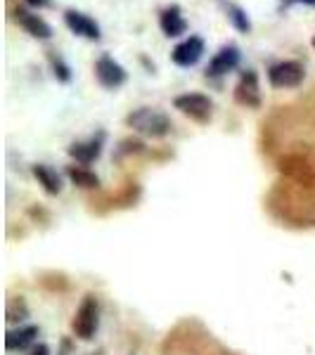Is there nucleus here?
Segmentation results:
<instances>
[{"label":"nucleus","instance_id":"1","mask_svg":"<svg viewBox=\"0 0 315 355\" xmlns=\"http://www.w3.org/2000/svg\"><path fill=\"white\" fill-rule=\"evenodd\" d=\"M126 125L145 137H154V140L166 137L173 130V121H171L169 114L154 110V107H137L126 116Z\"/></svg>","mask_w":315,"mask_h":355},{"label":"nucleus","instance_id":"2","mask_svg":"<svg viewBox=\"0 0 315 355\" xmlns=\"http://www.w3.org/2000/svg\"><path fill=\"white\" fill-rule=\"evenodd\" d=\"M97 329H100V301L95 294H85L71 320V331L81 341H93Z\"/></svg>","mask_w":315,"mask_h":355},{"label":"nucleus","instance_id":"3","mask_svg":"<svg viewBox=\"0 0 315 355\" xmlns=\"http://www.w3.org/2000/svg\"><path fill=\"white\" fill-rule=\"evenodd\" d=\"M173 107L199 125H206L214 119V100L204 93H182L173 100Z\"/></svg>","mask_w":315,"mask_h":355},{"label":"nucleus","instance_id":"4","mask_svg":"<svg viewBox=\"0 0 315 355\" xmlns=\"http://www.w3.org/2000/svg\"><path fill=\"white\" fill-rule=\"evenodd\" d=\"M303 78H306V67L296 60H282L268 67V83L278 90L299 88L303 83Z\"/></svg>","mask_w":315,"mask_h":355},{"label":"nucleus","instance_id":"5","mask_svg":"<svg viewBox=\"0 0 315 355\" xmlns=\"http://www.w3.org/2000/svg\"><path fill=\"white\" fill-rule=\"evenodd\" d=\"M235 102L239 107H247V110H261L263 100H261V83H259V73L254 69H244L239 73V81L235 85Z\"/></svg>","mask_w":315,"mask_h":355},{"label":"nucleus","instance_id":"6","mask_svg":"<svg viewBox=\"0 0 315 355\" xmlns=\"http://www.w3.org/2000/svg\"><path fill=\"white\" fill-rule=\"evenodd\" d=\"M105 142H107V130H97L88 137V140H81V142H71L67 147V154L74 159L76 164L81 166H90L95 164L97 159L102 157V150H105Z\"/></svg>","mask_w":315,"mask_h":355},{"label":"nucleus","instance_id":"7","mask_svg":"<svg viewBox=\"0 0 315 355\" xmlns=\"http://www.w3.org/2000/svg\"><path fill=\"white\" fill-rule=\"evenodd\" d=\"M239 62H242V53H239V48L235 43H228V45H223V48L214 57H211L204 76L209 78V81L223 78V76H228L230 71H235V69L239 67Z\"/></svg>","mask_w":315,"mask_h":355},{"label":"nucleus","instance_id":"8","mask_svg":"<svg viewBox=\"0 0 315 355\" xmlns=\"http://www.w3.org/2000/svg\"><path fill=\"white\" fill-rule=\"evenodd\" d=\"M95 78L102 88L117 90L128 81V71H126L112 55H102L100 60L95 62Z\"/></svg>","mask_w":315,"mask_h":355},{"label":"nucleus","instance_id":"9","mask_svg":"<svg viewBox=\"0 0 315 355\" xmlns=\"http://www.w3.org/2000/svg\"><path fill=\"white\" fill-rule=\"evenodd\" d=\"M65 24L71 33H76V36H81V38H88V41H100L102 38L100 24H97L93 17L81 12V10H74V8L65 10Z\"/></svg>","mask_w":315,"mask_h":355},{"label":"nucleus","instance_id":"10","mask_svg":"<svg viewBox=\"0 0 315 355\" xmlns=\"http://www.w3.org/2000/svg\"><path fill=\"white\" fill-rule=\"evenodd\" d=\"M204 55V38L202 36H190L185 38L182 43L176 45L171 50V60H173L176 67H182V69H190L202 60Z\"/></svg>","mask_w":315,"mask_h":355},{"label":"nucleus","instance_id":"11","mask_svg":"<svg viewBox=\"0 0 315 355\" xmlns=\"http://www.w3.org/2000/svg\"><path fill=\"white\" fill-rule=\"evenodd\" d=\"M12 17L31 38H38V41H50V38H53V28H50L48 21H45L43 17L28 12L26 8H15Z\"/></svg>","mask_w":315,"mask_h":355},{"label":"nucleus","instance_id":"12","mask_svg":"<svg viewBox=\"0 0 315 355\" xmlns=\"http://www.w3.org/2000/svg\"><path fill=\"white\" fill-rule=\"evenodd\" d=\"M159 26H162L164 36L169 38H178L182 33H187V21L182 17L180 5H166V8L159 12Z\"/></svg>","mask_w":315,"mask_h":355},{"label":"nucleus","instance_id":"13","mask_svg":"<svg viewBox=\"0 0 315 355\" xmlns=\"http://www.w3.org/2000/svg\"><path fill=\"white\" fill-rule=\"evenodd\" d=\"M31 175L38 180V185L43 187L45 194H50V197H57V194L62 192V187H65V182H62V175L57 173L53 166L48 164H33L31 166Z\"/></svg>","mask_w":315,"mask_h":355},{"label":"nucleus","instance_id":"14","mask_svg":"<svg viewBox=\"0 0 315 355\" xmlns=\"http://www.w3.org/2000/svg\"><path fill=\"white\" fill-rule=\"evenodd\" d=\"M38 334L41 329L36 324H26V327H19V329H10L8 336H5V348L8 351H26L36 343Z\"/></svg>","mask_w":315,"mask_h":355},{"label":"nucleus","instance_id":"15","mask_svg":"<svg viewBox=\"0 0 315 355\" xmlns=\"http://www.w3.org/2000/svg\"><path fill=\"white\" fill-rule=\"evenodd\" d=\"M219 5L223 8V12H225L228 17V21L235 26V31H239V33H251V19H249V15H247V10L244 8H239L237 3H232V0H219Z\"/></svg>","mask_w":315,"mask_h":355},{"label":"nucleus","instance_id":"16","mask_svg":"<svg viewBox=\"0 0 315 355\" xmlns=\"http://www.w3.org/2000/svg\"><path fill=\"white\" fill-rule=\"evenodd\" d=\"M67 178L71 180V185L81 187V190H97V187H100V178H97L88 166H81V164L67 166Z\"/></svg>","mask_w":315,"mask_h":355},{"label":"nucleus","instance_id":"17","mask_svg":"<svg viewBox=\"0 0 315 355\" xmlns=\"http://www.w3.org/2000/svg\"><path fill=\"white\" fill-rule=\"evenodd\" d=\"M48 64H50V71H53V76L57 78V83H69L71 81V67L65 62V57H62L57 50H48Z\"/></svg>","mask_w":315,"mask_h":355},{"label":"nucleus","instance_id":"18","mask_svg":"<svg viewBox=\"0 0 315 355\" xmlns=\"http://www.w3.org/2000/svg\"><path fill=\"white\" fill-rule=\"evenodd\" d=\"M145 150L147 147L140 137H124V140L119 142L117 150H114V162H124V159L130 157V154H142Z\"/></svg>","mask_w":315,"mask_h":355},{"label":"nucleus","instance_id":"19","mask_svg":"<svg viewBox=\"0 0 315 355\" xmlns=\"http://www.w3.org/2000/svg\"><path fill=\"white\" fill-rule=\"evenodd\" d=\"M28 318V308L22 296H15L8 303V322H22V320Z\"/></svg>","mask_w":315,"mask_h":355},{"label":"nucleus","instance_id":"20","mask_svg":"<svg viewBox=\"0 0 315 355\" xmlns=\"http://www.w3.org/2000/svg\"><path fill=\"white\" fill-rule=\"evenodd\" d=\"M26 5H31V8H36V10H45L53 5V0H26Z\"/></svg>","mask_w":315,"mask_h":355},{"label":"nucleus","instance_id":"21","mask_svg":"<svg viewBox=\"0 0 315 355\" xmlns=\"http://www.w3.org/2000/svg\"><path fill=\"white\" fill-rule=\"evenodd\" d=\"M28 355H50V346L48 343H38V346L31 348V353Z\"/></svg>","mask_w":315,"mask_h":355},{"label":"nucleus","instance_id":"22","mask_svg":"<svg viewBox=\"0 0 315 355\" xmlns=\"http://www.w3.org/2000/svg\"><path fill=\"white\" fill-rule=\"evenodd\" d=\"M140 62H142V67L147 69V73H157V64L150 62V57H147V55H140Z\"/></svg>","mask_w":315,"mask_h":355},{"label":"nucleus","instance_id":"23","mask_svg":"<svg viewBox=\"0 0 315 355\" xmlns=\"http://www.w3.org/2000/svg\"><path fill=\"white\" fill-rule=\"evenodd\" d=\"M294 3H301V5H308V8H315V0H282V8H289Z\"/></svg>","mask_w":315,"mask_h":355},{"label":"nucleus","instance_id":"24","mask_svg":"<svg viewBox=\"0 0 315 355\" xmlns=\"http://www.w3.org/2000/svg\"><path fill=\"white\" fill-rule=\"evenodd\" d=\"M90 355H102V351H97V353H90Z\"/></svg>","mask_w":315,"mask_h":355},{"label":"nucleus","instance_id":"25","mask_svg":"<svg viewBox=\"0 0 315 355\" xmlns=\"http://www.w3.org/2000/svg\"><path fill=\"white\" fill-rule=\"evenodd\" d=\"M311 43H313V48H315V36H313V41H311Z\"/></svg>","mask_w":315,"mask_h":355}]
</instances>
